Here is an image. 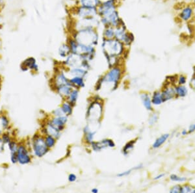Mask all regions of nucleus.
Returning <instances> with one entry per match:
<instances>
[{"instance_id": "nucleus-1", "label": "nucleus", "mask_w": 195, "mask_h": 193, "mask_svg": "<svg viewBox=\"0 0 195 193\" xmlns=\"http://www.w3.org/2000/svg\"><path fill=\"white\" fill-rule=\"evenodd\" d=\"M97 10L98 14L101 17V22L105 25L116 27L122 23L116 11V0H105L101 3Z\"/></svg>"}, {"instance_id": "nucleus-2", "label": "nucleus", "mask_w": 195, "mask_h": 193, "mask_svg": "<svg viewBox=\"0 0 195 193\" xmlns=\"http://www.w3.org/2000/svg\"><path fill=\"white\" fill-rule=\"evenodd\" d=\"M73 38L78 44L94 47L98 43V34L94 29H83L76 31Z\"/></svg>"}, {"instance_id": "nucleus-3", "label": "nucleus", "mask_w": 195, "mask_h": 193, "mask_svg": "<svg viewBox=\"0 0 195 193\" xmlns=\"http://www.w3.org/2000/svg\"><path fill=\"white\" fill-rule=\"evenodd\" d=\"M102 49L107 57H119L124 52V44L115 38H104L102 42Z\"/></svg>"}, {"instance_id": "nucleus-4", "label": "nucleus", "mask_w": 195, "mask_h": 193, "mask_svg": "<svg viewBox=\"0 0 195 193\" xmlns=\"http://www.w3.org/2000/svg\"><path fill=\"white\" fill-rule=\"evenodd\" d=\"M121 24L115 27V38L119 40L124 45L130 46L134 40V37L131 33H128L126 31V28L124 25H123V24Z\"/></svg>"}, {"instance_id": "nucleus-5", "label": "nucleus", "mask_w": 195, "mask_h": 193, "mask_svg": "<svg viewBox=\"0 0 195 193\" xmlns=\"http://www.w3.org/2000/svg\"><path fill=\"white\" fill-rule=\"evenodd\" d=\"M122 71L119 67H113L111 69L103 79H101V83H109L113 85H116L119 79L121 78Z\"/></svg>"}, {"instance_id": "nucleus-6", "label": "nucleus", "mask_w": 195, "mask_h": 193, "mask_svg": "<svg viewBox=\"0 0 195 193\" xmlns=\"http://www.w3.org/2000/svg\"><path fill=\"white\" fill-rule=\"evenodd\" d=\"M33 148L35 155L39 157H43L48 151V147L45 143V140L41 137H36L33 140Z\"/></svg>"}, {"instance_id": "nucleus-7", "label": "nucleus", "mask_w": 195, "mask_h": 193, "mask_svg": "<svg viewBox=\"0 0 195 193\" xmlns=\"http://www.w3.org/2000/svg\"><path fill=\"white\" fill-rule=\"evenodd\" d=\"M102 113V106L98 102H94L89 107L87 112V118L90 121L99 120Z\"/></svg>"}, {"instance_id": "nucleus-8", "label": "nucleus", "mask_w": 195, "mask_h": 193, "mask_svg": "<svg viewBox=\"0 0 195 193\" xmlns=\"http://www.w3.org/2000/svg\"><path fill=\"white\" fill-rule=\"evenodd\" d=\"M194 14V8L191 5H186L178 14L179 20L183 22H188L193 19Z\"/></svg>"}, {"instance_id": "nucleus-9", "label": "nucleus", "mask_w": 195, "mask_h": 193, "mask_svg": "<svg viewBox=\"0 0 195 193\" xmlns=\"http://www.w3.org/2000/svg\"><path fill=\"white\" fill-rule=\"evenodd\" d=\"M98 25V22L95 17L83 18L79 20V22L77 23L76 29L77 31H78L83 29H94Z\"/></svg>"}, {"instance_id": "nucleus-10", "label": "nucleus", "mask_w": 195, "mask_h": 193, "mask_svg": "<svg viewBox=\"0 0 195 193\" xmlns=\"http://www.w3.org/2000/svg\"><path fill=\"white\" fill-rule=\"evenodd\" d=\"M18 162L21 165H27L31 162V157L26 148L23 145L18 146L17 151Z\"/></svg>"}, {"instance_id": "nucleus-11", "label": "nucleus", "mask_w": 195, "mask_h": 193, "mask_svg": "<svg viewBox=\"0 0 195 193\" xmlns=\"http://www.w3.org/2000/svg\"><path fill=\"white\" fill-rule=\"evenodd\" d=\"M76 14L81 19L92 18L95 17L98 14V10L97 9L87 8L80 6L77 9Z\"/></svg>"}, {"instance_id": "nucleus-12", "label": "nucleus", "mask_w": 195, "mask_h": 193, "mask_svg": "<svg viewBox=\"0 0 195 193\" xmlns=\"http://www.w3.org/2000/svg\"><path fill=\"white\" fill-rule=\"evenodd\" d=\"M20 68L22 71L31 70L37 72L39 70V67L37 63V60L34 57H28L20 65Z\"/></svg>"}, {"instance_id": "nucleus-13", "label": "nucleus", "mask_w": 195, "mask_h": 193, "mask_svg": "<svg viewBox=\"0 0 195 193\" xmlns=\"http://www.w3.org/2000/svg\"><path fill=\"white\" fill-rule=\"evenodd\" d=\"M92 148L95 151H100L101 149H104L106 147H114L115 143L113 141L110 139L102 140L100 143H92Z\"/></svg>"}, {"instance_id": "nucleus-14", "label": "nucleus", "mask_w": 195, "mask_h": 193, "mask_svg": "<svg viewBox=\"0 0 195 193\" xmlns=\"http://www.w3.org/2000/svg\"><path fill=\"white\" fill-rule=\"evenodd\" d=\"M67 122V118L64 116H57L51 120L50 124H52L55 128L58 129L59 131H61L64 127L65 124Z\"/></svg>"}, {"instance_id": "nucleus-15", "label": "nucleus", "mask_w": 195, "mask_h": 193, "mask_svg": "<svg viewBox=\"0 0 195 193\" xmlns=\"http://www.w3.org/2000/svg\"><path fill=\"white\" fill-rule=\"evenodd\" d=\"M79 3L82 7L97 9L101 2L100 0H79Z\"/></svg>"}, {"instance_id": "nucleus-16", "label": "nucleus", "mask_w": 195, "mask_h": 193, "mask_svg": "<svg viewBox=\"0 0 195 193\" xmlns=\"http://www.w3.org/2000/svg\"><path fill=\"white\" fill-rule=\"evenodd\" d=\"M161 93L164 101L171 100L175 97L176 96L175 89H173L172 87H167Z\"/></svg>"}, {"instance_id": "nucleus-17", "label": "nucleus", "mask_w": 195, "mask_h": 193, "mask_svg": "<svg viewBox=\"0 0 195 193\" xmlns=\"http://www.w3.org/2000/svg\"><path fill=\"white\" fill-rule=\"evenodd\" d=\"M55 83L57 87L63 85H72L70 81L66 78V76L63 73L59 74L55 78Z\"/></svg>"}, {"instance_id": "nucleus-18", "label": "nucleus", "mask_w": 195, "mask_h": 193, "mask_svg": "<svg viewBox=\"0 0 195 193\" xmlns=\"http://www.w3.org/2000/svg\"><path fill=\"white\" fill-rule=\"evenodd\" d=\"M46 130L48 135H52V137H55V139H58L61 135L60 131L58 129L55 128V127L53 126L50 123L48 124L47 126H46Z\"/></svg>"}, {"instance_id": "nucleus-19", "label": "nucleus", "mask_w": 195, "mask_h": 193, "mask_svg": "<svg viewBox=\"0 0 195 193\" xmlns=\"http://www.w3.org/2000/svg\"><path fill=\"white\" fill-rule=\"evenodd\" d=\"M71 53V49L68 44H63L59 48V54L61 57H67Z\"/></svg>"}, {"instance_id": "nucleus-20", "label": "nucleus", "mask_w": 195, "mask_h": 193, "mask_svg": "<svg viewBox=\"0 0 195 193\" xmlns=\"http://www.w3.org/2000/svg\"><path fill=\"white\" fill-rule=\"evenodd\" d=\"M141 98L142 101L143 105L145 107L146 109L148 111H152V101H151L150 96L146 93H144L141 95Z\"/></svg>"}, {"instance_id": "nucleus-21", "label": "nucleus", "mask_w": 195, "mask_h": 193, "mask_svg": "<svg viewBox=\"0 0 195 193\" xmlns=\"http://www.w3.org/2000/svg\"><path fill=\"white\" fill-rule=\"evenodd\" d=\"M169 137V134L167 133V134H164L163 135H161V137H159V138H157L154 143H153V145H152V147L153 148H160V147L164 143H165V142L167 141V140L168 139Z\"/></svg>"}, {"instance_id": "nucleus-22", "label": "nucleus", "mask_w": 195, "mask_h": 193, "mask_svg": "<svg viewBox=\"0 0 195 193\" xmlns=\"http://www.w3.org/2000/svg\"><path fill=\"white\" fill-rule=\"evenodd\" d=\"M87 72L84 69L81 67L73 68L70 71V74L73 75L74 77H81L83 78L86 74Z\"/></svg>"}, {"instance_id": "nucleus-23", "label": "nucleus", "mask_w": 195, "mask_h": 193, "mask_svg": "<svg viewBox=\"0 0 195 193\" xmlns=\"http://www.w3.org/2000/svg\"><path fill=\"white\" fill-rule=\"evenodd\" d=\"M57 92L62 96H68L72 92L70 85H63L58 87Z\"/></svg>"}, {"instance_id": "nucleus-24", "label": "nucleus", "mask_w": 195, "mask_h": 193, "mask_svg": "<svg viewBox=\"0 0 195 193\" xmlns=\"http://www.w3.org/2000/svg\"><path fill=\"white\" fill-rule=\"evenodd\" d=\"M115 28L112 26H107L104 33V37L105 39H112L115 38Z\"/></svg>"}, {"instance_id": "nucleus-25", "label": "nucleus", "mask_w": 195, "mask_h": 193, "mask_svg": "<svg viewBox=\"0 0 195 193\" xmlns=\"http://www.w3.org/2000/svg\"><path fill=\"white\" fill-rule=\"evenodd\" d=\"M163 99L162 96V93L159 92V91H156L154 93H153L152 102L153 104H154L156 105H160L163 102Z\"/></svg>"}, {"instance_id": "nucleus-26", "label": "nucleus", "mask_w": 195, "mask_h": 193, "mask_svg": "<svg viewBox=\"0 0 195 193\" xmlns=\"http://www.w3.org/2000/svg\"><path fill=\"white\" fill-rule=\"evenodd\" d=\"M176 94L178 95V96L181 98H183L187 94V89L186 87H184L183 85H179L178 87L175 88Z\"/></svg>"}, {"instance_id": "nucleus-27", "label": "nucleus", "mask_w": 195, "mask_h": 193, "mask_svg": "<svg viewBox=\"0 0 195 193\" xmlns=\"http://www.w3.org/2000/svg\"><path fill=\"white\" fill-rule=\"evenodd\" d=\"M71 84H73L75 86H78V87H82L84 86V81L83 78L81 77H74L73 78H72L70 80Z\"/></svg>"}, {"instance_id": "nucleus-28", "label": "nucleus", "mask_w": 195, "mask_h": 193, "mask_svg": "<svg viewBox=\"0 0 195 193\" xmlns=\"http://www.w3.org/2000/svg\"><path fill=\"white\" fill-rule=\"evenodd\" d=\"M45 140V143L47 145V146L48 147V148H53V147L55 146V143H56V140L55 138L53 137H52V135H48L46 136V138L44 139Z\"/></svg>"}, {"instance_id": "nucleus-29", "label": "nucleus", "mask_w": 195, "mask_h": 193, "mask_svg": "<svg viewBox=\"0 0 195 193\" xmlns=\"http://www.w3.org/2000/svg\"><path fill=\"white\" fill-rule=\"evenodd\" d=\"M9 126V121L6 116L2 115L0 116V126L2 129H6Z\"/></svg>"}, {"instance_id": "nucleus-30", "label": "nucleus", "mask_w": 195, "mask_h": 193, "mask_svg": "<svg viewBox=\"0 0 195 193\" xmlns=\"http://www.w3.org/2000/svg\"><path fill=\"white\" fill-rule=\"evenodd\" d=\"M85 136H86V139L88 143H92V140H93V137L94 133L92 132L89 129V127H86L85 128Z\"/></svg>"}, {"instance_id": "nucleus-31", "label": "nucleus", "mask_w": 195, "mask_h": 193, "mask_svg": "<svg viewBox=\"0 0 195 193\" xmlns=\"http://www.w3.org/2000/svg\"><path fill=\"white\" fill-rule=\"evenodd\" d=\"M78 91L77 90L72 91L69 95V101L70 104H74L75 103V101H77V100H78Z\"/></svg>"}, {"instance_id": "nucleus-32", "label": "nucleus", "mask_w": 195, "mask_h": 193, "mask_svg": "<svg viewBox=\"0 0 195 193\" xmlns=\"http://www.w3.org/2000/svg\"><path fill=\"white\" fill-rule=\"evenodd\" d=\"M61 109H63L64 114L68 115H71L72 113V106L68 103H64L62 107H61Z\"/></svg>"}, {"instance_id": "nucleus-33", "label": "nucleus", "mask_w": 195, "mask_h": 193, "mask_svg": "<svg viewBox=\"0 0 195 193\" xmlns=\"http://www.w3.org/2000/svg\"><path fill=\"white\" fill-rule=\"evenodd\" d=\"M135 142V141H134V140H132V141L130 142V143H128L127 144H126L124 149H123V152H124V154L125 155L129 153V151H130L133 148V147H134Z\"/></svg>"}, {"instance_id": "nucleus-34", "label": "nucleus", "mask_w": 195, "mask_h": 193, "mask_svg": "<svg viewBox=\"0 0 195 193\" xmlns=\"http://www.w3.org/2000/svg\"><path fill=\"white\" fill-rule=\"evenodd\" d=\"M8 146L10 151H11V153H16L17 151L18 146L15 142L11 141L10 143H8Z\"/></svg>"}, {"instance_id": "nucleus-35", "label": "nucleus", "mask_w": 195, "mask_h": 193, "mask_svg": "<svg viewBox=\"0 0 195 193\" xmlns=\"http://www.w3.org/2000/svg\"><path fill=\"white\" fill-rule=\"evenodd\" d=\"M182 192H193L195 193V188L189 185H185L184 186L182 187Z\"/></svg>"}, {"instance_id": "nucleus-36", "label": "nucleus", "mask_w": 195, "mask_h": 193, "mask_svg": "<svg viewBox=\"0 0 195 193\" xmlns=\"http://www.w3.org/2000/svg\"><path fill=\"white\" fill-rule=\"evenodd\" d=\"M170 179L173 181H177V182H184L187 180L186 177H179L176 174H172L170 176Z\"/></svg>"}, {"instance_id": "nucleus-37", "label": "nucleus", "mask_w": 195, "mask_h": 193, "mask_svg": "<svg viewBox=\"0 0 195 193\" xmlns=\"http://www.w3.org/2000/svg\"><path fill=\"white\" fill-rule=\"evenodd\" d=\"M170 192H172V193L182 192V186L179 185H176V186H174L170 190Z\"/></svg>"}, {"instance_id": "nucleus-38", "label": "nucleus", "mask_w": 195, "mask_h": 193, "mask_svg": "<svg viewBox=\"0 0 195 193\" xmlns=\"http://www.w3.org/2000/svg\"><path fill=\"white\" fill-rule=\"evenodd\" d=\"M142 167V165H140V166H137V167H135V168H133V169H131L130 170H127V171H125V172H122V173L118 174V176H120V177H122V176H127L128 174H130L131 171L134 169H141Z\"/></svg>"}, {"instance_id": "nucleus-39", "label": "nucleus", "mask_w": 195, "mask_h": 193, "mask_svg": "<svg viewBox=\"0 0 195 193\" xmlns=\"http://www.w3.org/2000/svg\"><path fill=\"white\" fill-rule=\"evenodd\" d=\"M2 140L3 141L4 143H7L8 144L9 143H10V142L11 141V137H10L9 135V134H6V133H4L3 135H2Z\"/></svg>"}, {"instance_id": "nucleus-40", "label": "nucleus", "mask_w": 195, "mask_h": 193, "mask_svg": "<svg viewBox=\"0 0 195 193\" xmlns=\"http://www.w3.org/2000/svg\"><path fill=\"white\" fill-rule=\"evenodd\" d=\"M186 81H187V79H186V77L183 75H180L179 76L178 78V83L179 85H184L185 83H186Z\"/></svg>"}, {"instance_id": "nucleus-41", "label": "nucleus", "mask_w": 195, "mask_h": 193, "mask_svg": "<svg viewBox=\"0 0 195 193\" xmlns=\"http://www.w3.org/2000/svg\"><path fill=\"white\" fill-rule=\"evenodd\" d=\"M53 114L55 116H63L64 113L63 112V109L61 108H59V109H55L54 111H53Z\"/></svg>"}, {"instance_id": "nucleus-42", "label": "nucleus", "mask_w": 195, "mask_h": 193, "mask_svg": "<svg viewBox=\"0 0 195 193\" xmlns=\"http://www.w3.org/2000/svg\"><path fill=\"white\" fill-rule=\"evenodd\" d=\"M158 119V116L156 114H153L151 117L150 118V120H149V123L151 125H153V124H155L157 120Z\"/></svg>"}, {"instance_id": "nucleus-43", "label": "nucleus", "mask_w": 195, "mask_h": 193, "mask_svg": "<svg viewBox=\"0 0 195 193\" xmlns=\"http://www.w3.org/2000/svg\"><path fill=\"white\" fill-rule=\"evenodd\" d=\"M11 160L13 163L15 164L18 162V158H17V152L16 153H11Z\"/></svg>"}, {"instance_id": "nucleus-44", "label": "nucleus", "mask_w": 195, "mask_h": 193, "mask_svg": "<svg viewBox=\"0 0 195 193\" xmlns=\"http://www.w3.org/2000/svg\"><path fill=\"white\" fill-rule=\"evenodd\" d=\"M68 180L70 182H73L76 180V176L74 174H71L68 176Z\"/></svg>"}, {"instance_id": "nucleus-45", "label": "nucleus", "mask_w": 195, "mask_h": 193, "mask_svg": "<svg viewBox=\"0 0 195 193\" xmlns=\"http://www.w3.org/2000/svg\"><path fill=\"white\" fill-rule=\"evenodd\" d=\"M194 131H195V124H193L190 126L189 129V133H193V132H194Z\"/></svg>"}, {"instance_id": "nucleus-46", "label": "nucleus", "mask_w": 195, "mask_h": 193, "mask_svg": "<svg viewBox=\"0 0 195 193\" xmlns=\"http://www.w3.org/2000/svg\"><path fill=\"white\" fill-rule=\"evenodd\" d=\"M4 143L2 140V139L0 138V151H3L4 150Z\"/></svg>"}, {"instance_id": "nucleus-47", "label": "nucleus", "mask_w": 195, "mask_h": 193, "mask_svg": "<svg viewBox=\"0 0 195 193\" xmlns=\"http://www.w3.org/2000/svg\"><path fill=\"white\" fill-rule=\"evenodd\" d=\"M191 86L193 89L195 90V78H193L191 81Z\"/></svg>"}, {"instance_id": "nucleus-48", "label": "nucleus", "mask_w": 195, "mask_h": 193, "mask_svg": "<svg viewBox=\"0 0 195 193\" xmlns=\"http://www.w3.org/2000/svg\"><path fill=\"white\" fill-rule=\"evenodd\" d=\"M164 176H165V174H161L160 175H158L157 176H156V177H154V180H157L160 179V178H161V177H163Z\"/></svg>"}, {"instance_id": "nucleus-49", "label": "nucleus", "mask_w": 195, "mask_h": 193, "mask_svg": "<svg viewBox=\"0 0 195 193\" xmlns=\"http://www.w3.org/2000/svg\"><path fill=\"white\" fill-rule=\"evenodd\" d=\"M187 133H188V132H187V131L186 130V129H183V130L182 131V135H183V136L187 135Z\"/></svg>"}, {"instance_id": "nucleus-50", "label": "nucleus", "mask_w": 195, "mask_h": 193, "mask_svg": "<svg viewBox=\"0 0 195 193\" xmlns=\"http://www.w3.org/2000/svg\"><path fill=\"white\" fill-rule=\"evenodd\" d=\"M92 192H94V193H97V192H98V189H92Z\"/></svg>"}, {"instance_id": "nucleus-51", "label": "nucleus", "mask_w": 195, "mask_h": 193, "mask_svg": "<svg viewBox=\"0 0 195 193\" xmlns=\"http://www.w3.org/2000/svg\"><path fill=\"white\" fill-rule=\"evenodd\" d=\"M193 5H195V0H191Z\"/></svg>"}, {"instance_id": "nucleus-52", "label": "nucleus", "mask_w": 195, "mask_h": 193, "mask_svg": "<svg viewBox=\"0 0 195 193\" xmlns=\"http://www.w3.org/2000/svg\"><path fill=\"white\" fill-rule=\"evenodd\" d=\"M2 0H0V11H1L2 9Z\"/></svg>"}, {"instance_id": "nucleus-53", "label": "nucleus", "mask_w": 195, "mask_h": 193, "mask_svg": "<svg viewBox=\"0 0 195 193\" xmlns=\"http://www.w3.org/2000/svg\"><path fill=\"white\" fill-rule=\"evenodd\" d=\"M193 37H194V39L195 40V32H194V36H193Z\"/></svg>"}, {"instance_id": "nucleus-54", "label": "nucleus", "mask_w": 195, "mask_h": 193, "mask_svg": "<svg viewBox=\"0 0 195 193\" xmlns=\"http://www.w3.org/2000/svg\"><path fill=\"white\" fill-rule=\"evenodd\" d=\"M0 31H1V27H0Z\"/></svg>"}, {"instance_id": "nucleus-55", "label": "nucleus", "mask_w": 195, "mask_h": 193, "mask_svg": "<svg viewBox=\"0 0 195 193\" xmlns=\"http://www.w3.org/2000/svg\"></svg>"}]
</instances>
